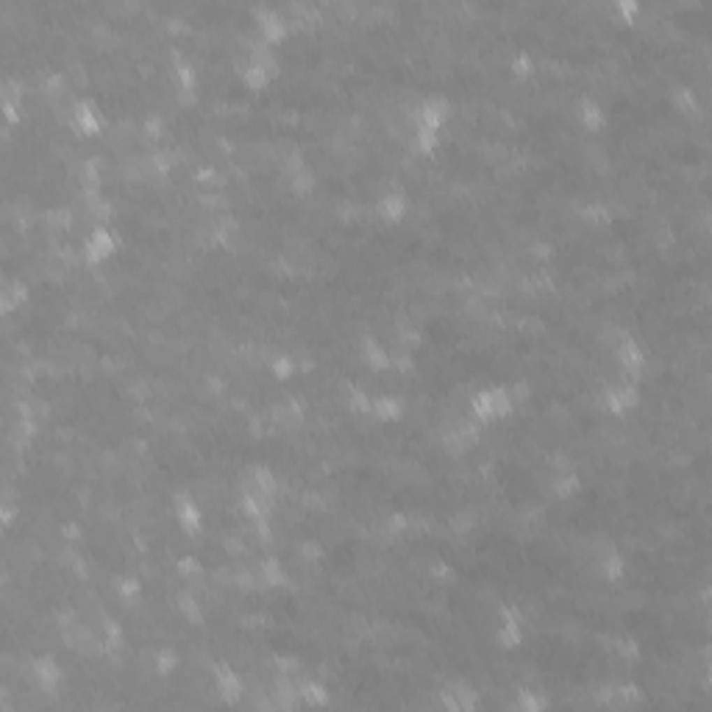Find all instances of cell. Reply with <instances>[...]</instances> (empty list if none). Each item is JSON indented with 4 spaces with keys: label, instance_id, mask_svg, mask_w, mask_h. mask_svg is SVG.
I'll return each instance as SVG.
<instances>
[{
    "label": "cell",
    "instance_id": "1",
    "mask_svg": "<svg viewBox=\"0 0 712 712\" xmlns=\"http://www.w3.org/2000/svg\"><path fill=\"white\" fill-rule=\"evenodd\" d=\"M473 409L481 418H498V415H507L512 409V401L504 390H487L473 401Z\"/></svg>",
    "mask_w": 712,
    "mask_h": 712
},
{
    "label": "cell",
    "instance_id": "2",
    "mask_svg": "<svg viewBox=\"0 0 712 712\" xmlns=\"http://www.w3.org/2000/svg\"><path fill=\"white\" fill-rule=\"evenodd\" d=\"M112 251V237L109 234H103V231H98L95 237H92V245H89V254L98 259L101 254H109Z\"/></svg>",
    "mask_w": 712,
    "mask_h": 712
}]
</instances>
